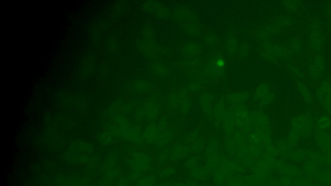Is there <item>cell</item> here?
Returning <instances> with one entry per match:
<instances>
[{"label": "cell", "instance_id": "obj_4", "mask_svg": "<svg viewBox=\"0 0 331 186\" xmlns=\"http://www.w3.org/2000/svg\"><path fill=\"white\" fill-rule=\"evenodd\" d=\"M163 186V185H162Z\"/></svg>", "mask_w": 331, "mask_h": 186}, {"label": "cell", "instance_id": "obj_2", "mask_svg": "<svg viewBox=\"0 0 331 186\" xmlns=\"http://www.w3.org/2000/svg\"><path fill=\"white\" fill-rule=\"evenodd\" d=\"M205 170L196 167L192 169V176L195 179H200L205 175Z\"/></svg>", "mask_w": 331, "mask_h": 186}, {"label": "cell", "instance_id": "obj_1", "mask_svg": "<svg viewBox=\"0 0 331 186\" xmlns=\"http://www.w3.org/2000/svg\"><path fill=\"white\" fill-rule=\"evenodd\" d=\"M242 165L233 161L225 160L220 162L219 167L215 171L214 183L218 185L225 184L232 178V174L242 172Z\"/></svg>", "mask_w": 331, "mask_h": 186}, {"label": "cell", "instance_id": "obj_3", "mask_svg": "<svg viewBox=\"0 0 331 186\" xmlns=\"http://www.w3.org/2000/svg\"><path fill=\"white\" fill-rule=\"evenodd\" d=\"M198 186H203V185H198Z\"/></svg>", "mask_w": 331, "mask_h": 186}]
</instances>
